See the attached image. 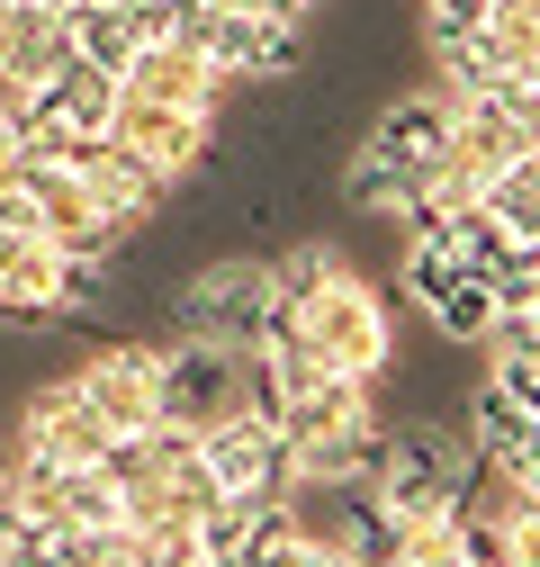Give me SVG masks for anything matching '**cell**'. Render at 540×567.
I'll return each instance as SVG.
<instances>
[{"label": "cell", "instance_id": "obj_3", "mask_svg": "<svg viewBox=\"0 0 540 567\" xmlns=\"http://www.w3.org/2000/svg\"><path fill=\"white\" fill-rule=\"evenodd\" d=\"M208 135H217V109H180V100H145V91H117V117H108V145L154 189L189 181L198 154H208Z\"/></svg>", "mask_w": 540, "mask_h": 567}, {"label": "cell", "instance_id": "obj_5", "mask_svg": "<svg viewBox=\"0 0 540 567\" xmlns=\"http://www.w3.org/2000/svg\"><path fill=\"white\" fill-rule=\"evenodd\" d=\"M73 388L108 423V442H135V433H154V423H163V351L154 342H108L100 361L73 370Z\"/></svg>", "mask_w": 540, "mask_h": 567}, {"label": "cell", "instance_id": "obj_8", "mask_svg": "<svg viewBox=\"0 0 540 567\" xmlns=\"http://www.w3.org/2000/svg\"><path fill=\"white\" fill-rule=\"evenodd\" d=\"M198 468L217 477V495H289V442L261 405L252 414H226L198 433Z\"/></svg>", "mask_w": 540, "mask_h": 567}, {"label": "cell", "instance_id": "obj_4", "mask_svg": "<svg viewBox=\"0 0 540 567\" xmlns=\"http://www.w3.org/2000/svg\"><path fill=\"white\" fill-rule=\"evenodd\" d=\"M172 37H189L198 54L217 63V82H270L298 63V28L289 19H261V10H208V0H180Z\"/></svg>", "mask_w": 540, "mask_h": 567}, {"label": "cell", "instance_id": "obj_7", "mask_svg": "<svg viewBox=\"0 0 540 567\" xmlns=\"http://www.w3.org/2000/svg\"><path fill=\"white\" fill-rule=\"evenodd\" d=\"M10 460H37V468H100V460H108V423L82 405L73 379H54V388L28 396L19 433H10Z\"/></svg>", "mask_w": 540, "mask_h": 567}, {"label": "cell", "instance_id": "obj_9", "mask_svg": "<svg viewBox=\"0 0 540 567\" xmlns=\"http://www.w3.org/2000/svg\"><path fill=\"white\" fill-rule=\"evenodd\" d=\"M63 63H73V28H63L54 0H0V73L37 91Z\"/></svg>", "mask_w": 540, "mask_h": 567}, {"label": "cell", "instance_id": "obj_2", "mask_svg": "<svg viewBox=\"0 0 540 567\" xmlns=\"http://www.w3.org/2000/svg\"><path fill=\"white\" fill-rule=\"evenodd\" d=\"M261 405V370H252V351L235 342H163V423H180V433H208V423L226 414H252Z\"/></svg>", "mask_w": 540, "mask_h": 567}, {"label": "cell", "instance_id": "obj_11", "mask_svg": "<svg viewBox=\"0 0 540 567\" xmlns=\"http://www.w3.org/2000/svg\"><path fill=\"white\" fill-rule=\"evenodd\" d=\"M63 28H73V54L91 63V73H126L135 45H145V10L135 0H91V10H63Z\"/></svg>", "mask_w": 540, "mask_h": 567}, {"label": "cell", "instance_id": "obj_12", "mask_svg": "<svg viewBox=\"0 0 540 567\" xmlns=\"http://www.w3.org/2000/svg\"><path fill=\"white\" fill-rule=\"evenodd\" d=\"M478 217H487L505 244H531V252H540V154L505 163V172L478 189Z\"/></svg>", "mask_w": 540, "mask_h": 567}, {"label": "cell", "instance_id": "obj_13", "mask_svg": "<svg viewBox=\"0 0 540 567\" xmlns=\"http://www.w3.org/2000/svg\"><path fill=\"white\" fill-rule=\"evenodd\" d=\"M505 567H540V514L522 532H505Z\"/></svg>", "mask_w": 540, "mask_h": 567}, {"label": "cell", "instance_id": "obj_10", "mask_svg": "<svg viewBox=\"0 0 540 567\" xmlns=\"http://www.w3.org/2000/svg\"><path fill=\"white\" fill-rule=\"evenodd\" d=\"M117 91H145V100H180V109H217V63L198 54L189 37H154V45H135V63L117 73Z\"/></svg>", "mask_w": 540, "mask_h": 567}, {"label": "cell", "instance_id": "obj_1", "mask_svg": "<svg viewBox=\"0 0 540 567\" xmlns=\"http://www.w3.org/2000/svg\"><path fill=\"white\" fill-rule=\"evenodd\" d=\"M270 333H289V342H307L324 370H343V379H378L387 370V351H396V333H387V298L370 289V279L343 261V270H324L307 298H270V324H261V342Z\"/></svg>", "mask_w": 540, "mask_h": 567}, {"label": "cell", "instance_id": "obj_6", "mask_svg": "<svg viewBox=\"0 0 540 567\" xmlns=\"http://www.w3.org/2000/svg\"><path fill=\"white\" fill-rule=\"evenodd\" d=\"M261 324H270V261H208L180 289V333H198V342L252 351Z\"/></svg>", "mask_w": 540, "mask_h": 567}]
</instances>
